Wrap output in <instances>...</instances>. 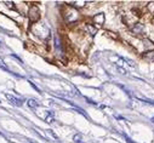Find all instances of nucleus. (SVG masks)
Wrapping results in <instances>:
<instances>
[{
  "mask_svg": "<svg viewBox=\"0 0 154 143\" xmlns=\"http://www.w3.org/2000/svg\"><path fill=\"white\" fill-rule=\"evenodd\" d=\"M0 68H3V69H4V70H6V72H10L9 67L5 64V62H4V61H3L1 58H0Z\"/></svg>",
  "mask_w": 154,
  "mask_h": 143,
  "instance_id": "obj_12",
  "label": "nucleus"
},
{
  "mask_svg": "<svg viewBox=\"0 0 154 143\" xmlns=\"http://www.w3.org/2000/svg\"><path fill=\"white\" fill-rule=\"evenodd\" d=\"M0 103H1V101H0Z\"/></svg>",
  "mask_w": 154,
  "mask_h": 143,
  "instance_id": "obj_16",
  "label": "nucleus"
},
{
  "mask_svg": "<svg viewBox=\"0 0 154 143\" xmlns=\"http://www.w3.org/2000/svg\"><path fill=\"white\" fill-rule=\"evenodd\" d=\"M152 121H153V122H154V117H153V118H152Z\"/></svg>",
  "mask_w": 154,
  "mask_h": 143,
  "instance_id": "obj_15",
  "label": "nucleus"
},
{
  "mask_svg": "<svg viewBox=\"0 0 154 143\" xmlns=\"http://www.w3.org/2000/svg\"><path fill=\"white\" fill-rule=\"evenodd\" d=\"M143 46H144L146 50H149V51L154 50V44L149 39H143Z\"/></svg>",
  "mask_w": 154,
  "mask_h": 143,
  "instance_id": "obj_6",
  "label": "nucleus"
},
{
  "mask_svg": "<svg viewBox=\"0 0 154 143\" xmlns=\"http://www.w3.org/2000/svg\"><path fill=\"white\" fill-rule=\"evenodd\" d=\"M40 18V13H39V10L35 6H32L30 10H29V19L32 22H37L38 19Z\"/></svg>",
  "mask_w": 154,
  "mask_h": 143,
  "instance_id": "obj_2",
  "label": "nucleus"
},
{
  "mask_svg": "<svg viewBox=\"0 0 154 143\" xmlns=\"http://www.w3.org/2000/svg\"><path fill=\"white\" fill-rule=\"evenodd\" d=\"M4 4H5L6 6H8V8L15 10V5H13V3H12V1H4Z\"/></svg>",
  "mask_w": 154,
  "mask_h": 143,
  "instance_id": "obj_14",
  "label": "nucleus"
},
{
  "mask_svg": "<svg viewBox=\"0 0 154 143\" xmlns=\"http://www.w3.org/2000/svg\"><path fill=\"white\" fill-rule=\"evenodd\" d=\"M104 15L103 13H97V15H95L93 16V22L95 23H97L98 26H102L103 23H104Z\"/></svg>",
  "mask_w": 154,
  "mask_h": 143,
  "instance_id": "obj_3",
  "label": "nucleus"
},
{
  "mask_svg": "<svg viewBox=\"0 0 154 143\" xmlns=\"http://www.w3.org/2000/svg\"><path fill=\"white\" fill-rule=\"evenodd\" d=\"M27 104H28V107L32 108V109H35V108L39 107V102L34 98H29L28 101H27Z\"/></svg>",
  "mask_w": 154,
  "mask_h": 143,
  "instance_id": "obj_8",
  "label": "nucleus"
},
{
  "mask_svg": "<svg viewBox=\"0 0 154 143\" xmlns=\"http://www.w3.org/2000/svg\"><path fill=\"white\" fill-rule=\"evenodd\" d=\"M118 68V70H119V73H122V74H124V75H128V70L125 69V68H123V67H117Z\"/></svg>",
  "mask_w": 154,
  "mask_h": 143,
  "instance_id": "obj_13",
  "label": "nucleus"
},
{
  "mask_svg": "<svg viewBox=\"0 0 154 143\" xmlns=\"http://www.w3.org/2000/svg\"><path fill=\"white\" fill-rule=\"evenodd\" d=\"M73 141L75 143H83V136L80 133H77V135L73 136Z\"/></svg>",
  "mask_w": 154,
  "mask_h": 143,
  "instance_id": "obj_11",
  "label": "nucleus"
},
{
  "mask_svg": "<svg viewBox=\"0 0 154 143\" xmlns=\"http://www.w3.org/2000/svg\"><path fill=\"white\" fill-rule=\"evenodd\" d=\"M143 30H144V27L142 23H136L132 27V32L136 34H141V33H143Z\"/></svg>",
  "mask_w": 154,
  "mask_h": 143,
  "instance_id": "obj_4",
  "label": "nucleus"
},
{
  "mask_svg": "<svg viewBox=\"0 0 154 143\" xmlns=\"http://www.w3.org/2000/svg\"><path fill=\"white\" fill-rule=\"evenodd\" d=\"M143 58L148 59V61H152V62H154V51H148V52H144L142 55Z\"/></svg>",
  "mask_w": 154,
  "mask_h": 143,
  "instance_id": "obj_9",
  "label": "nucleus"
},
{
  "mask_svg": "<svg viewBox=\"0 0 154 143\" xmlns=\"http://www.w3.org/2000/svg\"><path fill=\"white\" fill-rule=\"evenodd\" d=\"M5 97L9 99V102H10L11 104L16 106V107H21L23 104V101L21 98H17V97L12 96V95H10V93H5Z\"/></svg>",
  "mask_w": 154,
  "mask_h": 143,
  "instance_id": "obj_1",
  "label": "nucleus"
},
{
  "mask_svg": "<svg viewBox=\"0 0 154 143\" xmlns=\"http://www.w3.org/2000/svg\"><path fill=\"white\" fill-rule=\"evenodd\" d=\"M45 121L49 122V124H52V122L55 121V114L52 112H46L45 113Z\"/></svg>",
  "mask_w": 154,
  "mask_h": 143,
  "instance_id": "obj_7",
  "label": "nucleus"
},
{
  "mask_svg": "<svg viewBox=\"0 0 154 143\" xmlns=\"http://www.w3.org/2000/svg\"><path fill=\"white\" fill-rule=\"evenodd\" d=\"M55 47H56L58 55H61L62 53V44H61V40H59V38L57 35H55Z\"/></svg>",
  "mask_w": 154,
  "mask_h": 143,
  "instance_id": "obj_5",
  "label": "nucleus"
},
{
  "mask_svg": "<svg viewBox=\"0 0 154 143\" xmlns=\"http://www.w3.org/2000/svg\"><path fill=\"white\" fill-rule=\"evenodd\" d=\"M86 29L89 30V33L91 34V35H95V34L97 33V28H96V27H93L92 24H90V23L86 24Z\"/></svg>",
  "mask_w": 154,
  "mask_h": 143,
  "instance_id": "obj_10",
  "label": "nucleus"
},
{
  "mask_svg": "<svg viewBox=\"0 0 154 143\" xmlns=\"http://www.w3.org/2000/svg\"><path fill=\"white\" fill-rule=\"evenodd\" d=\"M0 30H1V28H0Z\"/></svg>",
  "mask_w": 154,
  "mask_h": 143,
  "instance_id": "obj_18",
  "label": "nucleus"
},
{
  "mask_svg": "<svg viewBox=\"0 0 154 143\" xmlns=\"http://www.w3.org/2000/svg\"><path fill=\"white\" fill-rule=\"evenodd\" d=\"M0 44H1V41H0Z\"/></svg>",
  "mask_w": 154,
  "mask_h": 143,
  "instance_id": "obj_17",
  "label": "nucleus"
}]
</instances>
